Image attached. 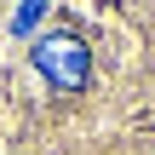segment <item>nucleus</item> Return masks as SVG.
Instances as JSON below:
<instances>
[{
    "mask_svg": "<svg viewBox=\"0 0 155 155\" xmlns=\"http://www.w3.org/2000/svg\"><path fill=\"white\" fill-rule=\"evenodd\" d=\"M40 17H46V6H17V12H12V35H29Z\"/></svg>",
    "mask_w": 155,
    "mask_h": 155,
    "instance_id": "2",
    "label": "nucleus"
},
{
    "mask_svg": "<svg viewBox=\"0 0 155 155\" xmlns=\"http://www.w3.org/2000/svg\"><path fill=\"white\" fill-rule=\"evenodd\" d=\"M29 63H35L58 92H81V86L92 81V52H86L75 35H63V29H58V35H40V40L29 46Z\"/></svg>",
    "mask_w": 155,
    "mask_h": 155,
    "instance_id": "1",
    "label": "nucleus"
}]
</instances>
